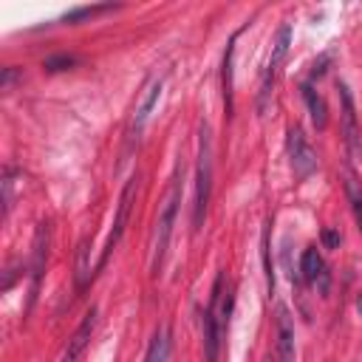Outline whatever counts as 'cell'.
<instances>
[{"mask_svg": "<svg viewBox=\"0 0 362 362\" xmlns=\"http://www.w3.org/2000/svg\"><path fill=\"white\" fill-rule=\"evenodd\" d=\"M167 354H170V337H167L164 328H158V331L153 334V342H150V348H147L144 362H167Z\"/></svg>", "mask_w": 362, "mask_h": 362, "instance_id": "14", "label": "cell"}, {"mask_svg": "<svg viewBox=\"0 0 362 362\" xmlns=\"http://www.w3.org/2000/svg\"><path fill=\"white\" fill-rule=\"evenodd\" d=\"M178 204H181V184H178V175H175L173 178V187H170V195H167V201L161 206L158 223H156V243H153V272L156 274H158V269L164 263V255H167V246H170V235H173Z\"/></svg>", "mask_w": 362, "mask_h": 362, "instance_id": "2", "label": "cell"}, {"mask_svg": "<svg viewBox=\"0 0 362 362\" xmlns=\"http://www.w3.org/2000/svg\"><path fill=\"white\" fill-rule=\"evenodd\" d=\"M136 184H139V175H133V178L124 184V189H122L119 209H116V218H113V229H110L107 243H105V252H102V257H99V269L107 263L113 246H116V243L122 240V235H124V226H127V218H130V206H133V195H136Z\"/></svg>", "mask_w": 362, "mask_h": 362, "instance_id": "5", "label": "cell"}, {"mask_svg": "<svg viewBox=\"0 0 362 362\" xmlns=\"http://www.w3.org/2000/svg\"><path fill=\"white\" fill-rule=\"evenodd\" d=\"M345 195H348V204H351V209H354V218H356V226H359V232H362V184H359V178L351 173V170H345Z\"/></svg>", "mask_w": 362, "mask_h": 362, "instance_id": "13", "label": "cell"}, {"mask_svg": "<svg viewBox=\"0 0 362 362\" xmlns=\"http://www.w3.org/2000/svg\"><path fill=\"white\" fill-rule=\"evenodd\" d=\"M339 99H342V136L348 144V153L356 158L362 153V139H359V124H356V110H354V99L348 93V88L339 82Z\"/></svg>", "mask_w": 362, "mask_h": 362, "instance_id": "6", "label": "cell"}, {"mask_svg": "<svg viewBox=\"0 0 362 362\" xmlns=\"http://www.w3.org/2000/svg\"><path fill=\"white\" fill-rule=\"evenodd\" d=\"M286 150H288V161H291V170L294 175L303 181L308 178L314 170H317V153L314 147L308 144V139L303 136V127L300 124H291L288 133H286Z\"/></svg>", "mask_w": 362, "mask_h": 362, "instance_id": "4", "label": "cell"}, {"mask_svg": "<svg viewBox=\"0 0 362 362\" xmlns=\"http://www.w3.org/2000/svg\"><path fill=\"white\" fill-rule=\"evenodd\" d=\"M209 192H212V133H209V124L201 122V133H198V164H195V209H192V226H195V232L204 223Z\"/></svg>", "mask_w": 362, "mask_h": 362, "instance_id": "1", "label": "cell"}, {"mask_svg": "<svg viewBox=\"0 0 362 362\" xmlns=\"http://www.w3.org/2000/svg\"><path fill=\"white\" fill-rule=\"evenodd\" d=\"M232 54H235V37L226 45L223 54V99H226V110H232Z\"/></svg>", "mask_w": 362, "mask_h": 362, "instance_id": "15", "label": "cell"}, {"mask_svg": "<svg viewBox=\"0 0 362 362\" xmlns=\"http://www.w3.org/2000/svg\"><path fill=\"white\" fill-rule=\"evenodd\" d=\"M263 362H272V359H263Z\"/></svg>", "mask_w": 362, "mask_h": 362, "instance_id": "24", "label": "cell"}, {"mask_svg": "<svg viewBox=\"0 0 362 362\" xmlns=\"http://www.w3.org/2000/svg\"><path fill=\"white\" fill-rule=\"evenodd\" d=\"M263 269H266V286L272 291L274 288V272H272V260H269V229L263 232Z\"/></svg>", "mask_w": 362, "mask_h": 362, "instance_id": "20", "label": "cell"}, {"mask_svg": "<svg viewBox=\"0 0 362 362\" xmlns=\"http://www.w3.org/2000/svg\"><path fill=\"white\" fill-rule=\"evenodd\" d=\"M300 272H303V280L305 283H317L320 280V291L325 294L328 291V272H325V263H322V255L317 252V246H308L300 257Z\"/></svg>", "mask_w": 362, "mask_h": 362, "instance_id": "8", "label": "cell"}, {"mask_svg": "<svg viewBox=\"0 0 362 362\" xmlns=\"http://www.w3.org/2000/svg\"><path fill=\"white\" fill-rule=\"evenodd\" d=\"M300 90H303V99H305V107H308V116H311L314 127H317V130H325V124H328V107H325V99L314 90L311 82H303Z\"/></svg>", "mask_w": 362, "mask_h": 362, "instance_id": "12", "label": "cell"}, {"mask_svg": "<svg viewBox=\"0 0 362 362\" xmlns=\"http://www.w3.org/2000/svg\"><path fill=\"white\" fill-rule=\"evenodd\" d=\"M356 311H359V314H362V291H359V294H356Z\"/></svg>", "mask_w": 362, "mask_h": 362, "instance_id": "23", "label": "cell"}, {"mask_svg": "<svg viewBox=\"0 0 362 362\" xmlns=\"http://www.w3.org/2000/svg\"><path fill=\"white\" fill-rule=\"evenodd\" d=\"M201 334H204V356H206V362H215L218 351H221V334L223 331L218 325V314L212 305L201 314Z\"/></svg>", "mask_w": 362, "mask_h": 362, "instance_id": "9", "label": "cell"}, {"mask_svg": "<svg viewBox=\"0 0 362 362\" xmlns=\"http://www.w3.org/2000/svg\"><path fill=\"white\" fill-rule=\"evenodd\" d=\"M17 68H3V79H0V90H11V85H14V79H17Z\"/></svg>", "mask_w": 362, "mask_h": 362, "instance_id": "21", "label": "cell"}, {"mask_svg": "<svg viewBox=\"0 0 362 362\" xmlns=\"http://www.w3.org/2000/svg\"><path fill=\"white\" fill-rule=\"evenodd\" d=\"M14 175H17V170L6 167V175H3V212L6 215H8L11 204H14Z\"/></svg>", "mask_w": 362, "mask_h": 362, "instance_id": "18", "label": "cell"}, {"mask_svg": "<svg viewBox=\"0 0 362 362\" xmlns=\"http://www.w3.org/2000/svg\"><path fill=\"white\" fill-rule=\"evenodd\" d=\"M79 62V57H74V54H57V57H48L45 62H42V68L45 71H68V68H74Z\"/></svg>", "mask_w": 362, "mask_h": 362, "instance_id": "17", "label": "cell"}, {"mask_svg": "<svg viewBox=\"0 0 362 362\" xmlns=\"http://www.w3.org/2000/svg\"><path fill=\"white\" fill-rule=\"evenodd\" d=\"M294 322L286 305H277V362H294Z\"/></svg>", "mask_w": 362, "mask_h": 362, "instance_id": "7", "label": "cell"}, {"mask_svg": "<svg viewBox=\"0 0 362 362\" xmlns=\"http://www.w3.org/2000/svg\"><path fill=\"white\" fill-rule=\"evenodd\" d=\"M288 45H291V25L283 23L274 34V42H272V54H269V62H266V71H263V82H260V93H257V110L263 113L266 105H269V96H272V85H274V76L280 71V65L286 62V54H288Z\"/></svg>", "mask_w": 362, "mask_h": 362, "instance_id": "3", "label": "cell"}, {"mask_svg": "<svg viewBox=\"0 0 362 362\" xmlns=\"http://www.w3.org/2000/svg\"><path fill=\"white\" fill-rule=\"evenodd\" d=\"M113 6H79V8H74V11H68L65 17H62V23H76V20H82V17H93V14H99V11H110Z\"/></svg>", "mask_w": 362, "mask_h": 362, "instance_id": "19", "label": "cell"}, {"mask_svg": "<svg viewBox=\"0 0 362 362\" xmlns=\"http://www.w3.org/2000/svg\"><path fill=\"white\" fill-rule=\"evenodd\" d=\"M93 325H96V308H90V311L85 314L82 325H79V328L74 331V337L68 339V348H65V354H62L59 362H76V359L82 356V351H85V345H88V339H90V334H93Z\"/></svg>", "mask_w": 362, "mask_h": 362, "instance_id": "10", "label": "cell"}, {"mask_svg": "<svg viewBox=\"0 0 362 362\" xmlns=\"http://www.w3.org/2000/svg\"><path fill=\"white\" fill-rule=\"evenodd\" d=\"M88 255H90V249H88V240H82V243H79V249H76V286H79V288H82V286L88 283V277H90Z\"/></svg>", "mask_w": 362, "mask_h": 362, "instance_id": "16", "label": "cell"}, {"mask_svg": "<svg viewBox=\"0 0 362 362\" xmlns=\"http://www.w3.org/2000/svg\"><path fill=\"white\" fill-rule=\"evenodd\" d=\"M158 96H161V79L156 76V79H150V82L144 85V93H141V99H139V105H136V113H133V130H136V133L144 127V122H147V116L153 113Z\"/></svg>", "mask_w": 362, "mask_h": 362, "instance_id": "11", "label": "cell"}, {"mask_svg": "<svg viewBox=\"0 0 362 362\" xmlns=\"http://www.w3.org/2000/svg\"><path fill=\"white\" fill-rule=\"evenodd\" d=\"M322 240H325V246H337V243H339V235L331 232V229H325V232H322Z\"/></svg>", "mask_w": 362, "mask_h": 362, "instance_id": "22", "label": "cell"}]
</instances>
